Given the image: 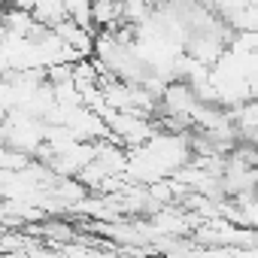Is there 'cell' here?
Here are the masks:
<instances>
[{"mask_svg": "<svg viewBox=\"0 0 258 258\" xmlns=\"http://www.w3.org/2000/svg\"><path fill=\"white\" fill-rule=\"evenodd\" d=\"M91 4L94 0H64V13L70 22H76L79 28L85 31H94V22H91ZM97 34V31H94Z\"/></svg>", "mask_w": 258, "mask_h": 258, "instance_id": "cell-1", "label": "cell"}, {"mask_svg": "<svg viewBox=\"0 0 258 258\" xmlns=\"http://www.w3.org/2000/svg\"><path fill=\"white\" fill-rule=\"evenodd\" d=\"M243 140H246V143H252V146H255V149H258V131H252V134H246V137H243Z\"/></svg>", "mask_w": 258, "mask_h": 258, "instance_id": "cell-2", "label": "cell"}]
</instances>
